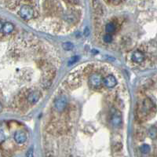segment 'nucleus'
<instances>
[{
    "instance_id": "nucleus-1",
    "label": "nucleus",
    "mask_w": 157,
    "mask_h": 157,
    "mask_svg": "<svg viewBox=\"0 0 157 157\" xmlns=\"http://www.w3.org/2000/svg\"><path fill=\"white\" fill-rule=\"evenodd\" d=\"M155 104L152 102V100L149 98H145L142 101L141 108H139L137 113H140L139 117H140V119H141L142 116L146 117L152 112H155Z\"/></svg>"
},
{
    "instance_id": "nucleus-2",
    "label": "nucleus",
    "mask_w": 157,
    "mask_h": 157,
    "mask_svg": "<svg viewBox=\"0 0 157 157\" xmlns=\"http://www.w3.org/2000/svg\"><path fill=\"white\" fill-rule=\"evenodd\" d=\"M110 122L114 127H120L122 126V115L116 108H112L110 111Z\"/></svg>"
},
{
    "instance_id": "nucleus-3",
    "label": "nucleus",
    "mask_w": 157,
    "mask_h": 157,
    "mask_svg": "<svg viewBox=\"0 0 157 157\" xmlns=\"http://www.w3.org/2000/svg\"><path fill=\"white\" fill-rule=\"evenodd\" d=\"M89 86L93 89H99L103 84V78L98 73H93L89 75L88 79Z\"/></svg>"
},
{
    "instance_id": "nucleus-4",
    "label": "nucleus",
    "mask_w": 157,
    "mask_h": 157,
    "mask_svg": "<svg viewBox=\"0 0 157 157\" xmlns=\"http://www.w3.org/2000/svg\"><path fill=\"white\" fill-rule=\"evenodd\" d=\"M34 15V11L33 9L27 5H22L20 9V16L22 19L25 20H31Z\"/></svg>"
},
{
    "instance_id": "nucleus-5",
    "label": "nucleus",
    "mask_w": 157,
    "mask_h": 157,
    "mask_svg": "<svg viewBox=\"0 0 157 157\" xmlns=\"http://www.w3.org/2000/svg\"><path fill=\"white\" fill-rule=\"evenodd\" d=\"M67 103H68L67 98L64 96H61L54 101V107L57 111H62L67 106Z\"/></svg>"
},
{
    "instance_id": "nucleus-6",
    "label": "nucleus",
    "mask_w": 157,
    "mask_h": 157,
    "mask_svg": "<svg viewBox=\"0 0 157 157\" xmlns=\"http://www.w3.org/2000/svg\"><path fill=\"white\" fill-rule=\"evenodd\" d=\"M103 84L106 87L114 88L117 84V80L115 77L112 75H108L103 78Z\"/></svg>"
},
{
    "instance_id": "nucleus-7",
    "label": "nucleus",
    "mask_w": 157,
    "mask_h": 157,
    "mask_svg": "<svg viewBox=\"0 0 157 157\" xmlns=\"http://www.w3.org/2000/svg\"><path fill=\"white\" fill-rule=\"evenodd\" d=\"M14 140L17 144H23L27 140V134L23 130H16L14 133Z\"/></svg>"
},
{
    "instance_id": "nucleus-8",
    "label": "nucleus",
    "mask_w": 157,
    "mask_h": 157,
    "mask_svg": "<svg viewBox=\"0 0 157 157\" xmlns=\"http://www.w3.org/2000/svg\"><path fill=\"white\" fill-rule=\"evenodd\" d=\"M41 94L39 91H33L31 92L29 94L27 95V101L30 103L31 104H34L35 103H37L38 101V100L40 99Z\"/></svg>"
},
{
    "instance_id": "nucleus-9",
    "label": "nucleus",
    "mask_w": 157,
    "mask_h": 157,
    "mask_svg": "<svg viewBox=\"0 0 157 157\" xmlns=\"http://www.w3.org/2000/svg\"><path fill=\"white\" fill-rule=\"evenodd\" d=\"M144 57H145V56H144V54L142 52L140 51V50H136L132 54L131 58L133 62L139 64V63H141L144 61Z\"/></svg>"
},
{
    "instance_id": "nucleus-10",
    "label": "nucleus",
    "mask_w": 157,
    "mask_h": 157,
    "mask_svg": "<svg viewBox=\"0 0 157 157\" xmlns=\"http://www.w3.org/2000/svg\"><path fill=\"white\" fill-rule=\"evenodd\" d=\"M13 29H14V26L10 22H6L2 26V31L5 34H9L13 31Z\"/></svg>"
},
{
    "instance_id": "nucleus-11",
    "label": "nucleus",
    "mask_w": 157,
    "mask_h": 157,
    "mask_svg": "<svg viewBox=\"0 0 157 157\" xmlns=\"http://www.w3.org/2000/svg\"><path fill=\"white\" fill-rule=\"evenodd\" d=\"M116 30V24L114 22H109L105 25V31L107 34H110L111 35L112 33H114Z\"/></svg>"
},
{
    "instance_id": "nucleus-12",
    "label": "nucleus",
    "mask_w": 157,
    "mask_h": 157,
    "mask_svg": "<svg viewBox=\"0 0 157 157\" xmlns=\"http://www.w3.org/2000/svg\"><path fill=\"white\" fill-rule=\"evenodd\" d=\"M148 136H149L151 138L155 139L157 136V130H156V126H152L149 128V130L148 131Z\"/></svg>"
},
{
    "instance_id": "nucleus-13",
    "label": "nucleus",
    "mask_w": 157,
    "mask_h": 157,
    "mask_svg": "<svg viewBox=\"0 0 157 157\" xmlns=\"http://www.w3.org/2000/svg\"><path fill=\"white\" fill-rule=\"evenodd\" d=\"M135 136L137 139H144V130L143 128L138 127L135 130Z\"/></svg>"
},
{
    "instance_id": "nucleus-14",
    "label": "nucleus",
    "mask_w": 157,
    "mask_h": 157,
    "mask_svg": "<svg viewBox=\"0 0 157 157\" xmlns=\"http://www.w3.org/2000/svg\"><path fill=\"white\" fill-rule=\"evenodd\" d=\"M150 150H151V148L148 144H142L140 148V151L142 152L143 154H148V152H150Z\"/></svg>"
},
{
    "instance_id": "nucleus-15",
    "label": "nucleus",
    "mask_w": 157,
    "mask_h": 157,
    "mask_svg": "<svg viewBox=\"0 0 157 157\" xmlns=\"http://www.w3.org/2000/svg\"><path fill=\"white\" fill-rule=\"evenodd\" d=\"M62 46L64 48V49H65V50H71L74 48V45L70 42H64Z\"/></svg>"
},
{
    "instance_id": "nucleus-16",
    "label": "nucleus",
    "mask_w": 157,
    "mask_h": 157,
    "mask_svg": "<svg viewBox=\"0 0 157 157\" xmlns=\"http://www.w3.org/2000/svg\"><path fill=\"white\" fill-rule=\"evenodd\" d=\"M113 38H112V35H110V34H106V35H104L103 37V40H104V42L106 43H110V42L112 41Z\"/></svg>"
},
{
    "instance_id": "nucleus-17",
    "label": "nucleus",
    "mask_w": 157,
    "mask_h": 157,
    "mask_svg": "<svg viewBox=\"0 0 157 157\" xmlns=\"http://www.w3.org/2000/svg\"><path fill=\"white\" fill-rule=\"evenodd\" d=\"M78 60V56H73L70 58L69 61H68V64H73L75 62H77Z\"/></svg>"
},
{
    "instance_id": "nucleus-18",
    "label": "nucleus",
    "mask_w": 157,
    "mask_h": 157,
    "mask_svg": "<svg viewBox=\"0 0 157 157\" xmlns=\"http://www.w3.org/2000/svg\"><path fill=\"white\" fill-rule=\"evenodd\" d=\"M26 157H34V151L32 148H30L26 152Z\"/></svg>"
},
{
    "instance_id": "nucleus-19",
    "label": "nucleus",
    "mask_w": 157,
    "mask_h": 157,
    "mask_svg": "<svg viewBox=\"0 0 157 157\" xmlns=\"http://www.w3.org/2000/svg\"><path fill=\"white\" fill-rule=\"evenodd\" d=\"M5 139V136L3 133V132H2L0 130V143H2Z\"/></svg>"
},
{
    "instance_id": "nucleus-20",
    "label": "nucleus",
    "mask_w": 157,
    "mask_h": 157,
    "mask_svg": "<svg viewBox=\"0 0 157 157\" xmlns=\"http://www.w3.org/2000/svg\"><path fill=\"white\" fill-rule=\"evenodd\" d=\"M105 2H107V3H111L112 5H119L122 2L121 1H106Z\"/></svg>"
},
{
    "instance_id": "nucleus-21",
    "label": "nucleus",
    "mask_w": 157,
    "mask_h": 157,
    "mask_svg": "<svg viewBox=\"0 0 157 157\" xmlns=\"http://www.w3.org/2000/svg\"><path fill=\"white\" fill-rule=\"evenodd\" d=\"M89 34V30L88 27H86L85 28V30H84V35H85V36H88Z\"/></svg>"
},
{
    "instance_id": "nucleus-22",
    "label": "nucleus",
    "mask_w": 157,
    "mask_h": 157,
    "mask_svg": "<svg viewBox=\"0 0 157 157\" xmlns=\"http://www.w3.org/2000/svg\"><path fill=\"white\" fill-rule=\"evenodd\" d=\"M2 26H3V24H2V23L0 22V31H2Z\"/></svg>"
},
{
    "instance_id": "nucleus-23",
    "label": "nucleus",
    "mask_w": 157,
    "mask_h": 157,
    "mask_svg": "<svg viewBox=\"0 0 157 157\" xmlns=\"http://www.w3.org/2000/svg\"><path fill=\"white\" fill-rule=\"evenodd\" d=\"M2 104H1V102H0V112L2 111Z\"/></svg>"
}]
</instances>
